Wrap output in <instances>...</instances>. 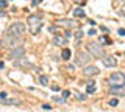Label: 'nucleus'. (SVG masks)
Returning a JSON list of instances; mask_svg holds the SVG:
<instances>
[{"mask_svg":"<svg viewBox=\"0 0 125 112\" xmlns=\"http://www.w3.org/2000/svg\"><path fill=\"white\" fill-rule=\"evenodd\" d=\"M86 52H88L92 58H97V59L106 56L103 47H102L100 44H97V42H88V44H86Z\"/></svg>","mask_w":125,"mask_h":112,"instance_id":"1","label":"nucleus"},{"mask_svg":"<svg viewBox=\"0 0 125 112\" xmlns=\"http://www.w3.org/2000/svg\"><path fill=\"white\" fill-rule=\"evenodd\" d=\"M6 34H10V36L16 37V39H21V37H23V34H25V25L21 24V22H16V24L10 25V28H8Z\"/></svg>","mask_w":125,"mask_h":112,"instance_id":"2","label":"nucleus"},{"mask_svg":"<svg viewBox=\"0 0 125 112\" xmlns=\"http://www.w3.org/2000/svg\"><path fill=\"white\" fill-rule=\"evenodd\" d=\"M28 28L31 34H38L42 28V19L39 16H30L28 17Z\"/></svg>","mask_w":125,"mask_h":112,"instance_id":"3","label":"nucleus"},{"mask_svg":"<svg viewBox=\"0 0 125 112\" xmlns=\"http://www.w3.org/2000/svg\"><path fill=\"white\" fill-rule=\"evenodd\" d=\"M108 83L111 84V86H124L125 84V75L122 72H114V73L109 75Z\"/></svg>","mask_w":125,"mask_h":112,"instance_id":"4","label":"nucleus"},{"mask_svg":"<svg viewBox=\"0 0 125 112\" xmlns=\"http://www.w3.org/2000/svg\"><path fill=\"white\" fill-rule=\"evenodd\" d=\"M23 56H25V48L23 47H14L10 53L11 59H19V58H23Z\"/></svg>","mask_w":125,"mask_h":112,"instance_id":"5","label":"nucleus"},{"mask_svg":"<svg viewBox=\"0 0 125 112\" xmlns=\"http://www.w3.org/2000/svg\"><path fill=\"white\" fill-rule=\"evenodd\" d=\"M56 25L58 26H67V28H75V26H78V22L69 20V19H62V20H56Z\"/></svg>","mask_w":125,"mask_h":112,"instance_id":"6","label":"nucleus"},{"mask_svg":"<svg viewBox=\"0 0 125 112\" xmlns=\"http://www.w3.org/2000/svg\"><path fill=\"white\" fill-rule=\"evenodd\" d=\"M109 94L116 95V96H124L125 95V84H124V86H111Z\"/></svg>","mask_w":125,"mask_h":112,"instance_id":"7","label":"nucleus"},{"mask_svg":"<svg viewBox=\"0 0 125 112\" xmlns=\"http://www.w3.org/2000/svg\"><path fill=\"white\" fill-rule=\"evenodd\" d=\"M91 55L88 56V53H78L77 55V62L78 64H81V65H88L89 64V61H91Z\"/></svg>","mask_w":125,"mask_h":112,"instance_id":"8","label":"nucleus"},{"mask_svg":"<svg viewBox=\"0 0 125 112\" xmlns=\"http://www.w3.org/2000/svg\"><path fill=\"white\" fill-rule=\"evenodd\" d=\"M100 70H99V67H95V65H84V69H83V73L86 76H94V75H97Z\"/></svg>","mask_w":125,"mask_h":112,"instance_id":"9","label":"nucleus"},{"mask_svg":"<svg viewBox=\"0 0 125 112\" xmlns=\"http://www.w3.org/2000/svg\"><path fill=\"white\" fill-rule=\"evenodd\" d=\"M102 61H103L105 67H116L117 65V61L114 56H105V58H102Z\"/></svg>","mask_w":125,"mask_h":112,"instance_id":"10","label":"nucleus"},{"mask_svg":"<svg viewBox=\"0 0 125 112\" xmlns=\"http://www.w3.org/2000/svg\"><path fill=\"white\" fill-rule=\"evenodd\" d=\"M53 44L58 45V47H62L64 44H67V39H66V37H62V36H55L53 37Z\"/></svg>","mask_w":125,"mask_h":112,"instance_id":"11","label":"nucleus"},{"mask_svg":"<svg viewBox=\"0 0 125 112\" xmlns=\"http://www.w3.org/2000/svg\"><path fill=\"white\" fill-rule=\"evenodd\" d=\"M13 104L19 106L21 101H19V100H2V106H13Z\"/></svg>","mask_w":125,"mask_h":112,"instance_id":"12","label":"nucleus"},{"mask_svg":"<svg viewBox=\"0 0 125 112\" xmlns=\"http://www.w3.org/2000/svg\"><path fill=\"white\" fill-rule=\"evenodd\" d=\"M94 90H95V81H89L86 86V94H94Z\"/></svg>","mask_w":125,"mask_h":112,"instance_id":"13","label":"nucleus"},{"mask_svg":"<svg viewBox=\"0 0 125 112\" xmlns=\"http://www.w3.org/2000/svg\"><path fill=\"white\" fill-rule=\"evenodd\" d=\"M70 56H72V52H70L69 48H64V50H62V53H61V58H62L64 61H69V59H70Z\"/></svg>","mask_w":125,"mask_h":112,"instance_id":"14","label":"nucleus"},{"mask_svg":"<svg viewBox=\"0 0 125 112\" xmlns=\"http://www.w3.org/2000/svg\"><path fill=\"white\" fill-rule=\"evenodd\" d=\"M14 65H17V67H19V65H30V67H31V64L28 62V61H25V56H23V58H19V59H16Z\"/></svg>","mask_w":125,"mask_h":112,"instance_id":"15","label":"nucleus"},{"mask_svg":"<svg viewBox=\"0 0 125 112\" xmlns=\"http://www.w3.org/2000/svg\"><path fill=\"white\" fill-rule=\"evenodd\" d=\"M73 16L75 17H84V11L81 8H75L73 9Z\"/></svg>","mask_w":125,"mask_h":112,"instance_id":"16","label":"nucleus"},{"mask_svg":"<svg viewBox=\"0 0 125 112\" xmlns=\"http://www.w3.org/2000/svg\"><path fill=\"white\" fill-rule=\"evenodd\" d=\"M39 83H41L42 86H49V79H47V76H41V78H39Z\"/></svg>","mask_w":125,"mask_h":112,"instance_id":"17","label":"nucleus"},{"mask_svg":"<svg viewBox=\"0 0 125 112\" xmlns=\"http://www.w3.org/2000/svg\"><path fill=\"white\" fill-rule=\"evenodd\" d=\"M81 37H83V31H81V30H77L75 31V41H80Z\"/></svg>","mask_w":125,"mask_h":112,"instance_id":"18","label":"nucleus"},{"mask_svg":"<svg viewBox=\"0 0 125 112\" xmlns=\"http://www.w3.org/2000/svg\"><path fill=\"white\" fill-rule=\"evenodd\" d=\"M100 42H103V44H105V45H108V44H111V42H109V39H108V37H106V36H102V37H100Z\"/></svg>","mask_w":125,"mask_h":112,"instance_id":"19","label":"nucleus"},{"mask_svg":"<svg viewBox=\"0 0 125 112\" xmlns=\"http://www.w3.org/2000/svg\"><path fill=\"white\" fill-rule=\"evenodd\" d=\"M88 95H89V94H88ZM88 95H81V94H75V96H77L78 100H81V101H83V100H86V98H88Z\"/></svg>","mask_w":125,"mask_h":112,"instance_id":"20","label":"nucleus"},{"mask_svg":"<svg viewBox=\"0 0 125 112\" xmlns=\"http://www.w3.org/2000/svg\"><path fill=\"white\" fill-rule=\"evenodd\" d=\"M117 103H119V101H117V98H113V100H111V101H109V106H113V107H116V106H117Z\"/></svg>","mask_w":125,"mask_h":112,"instance_id":"21","label":"nucleus"},{"mask_svg":"<svg viewBox=\"0 0 125 112\" xmlns=\"http://www.w3.org/2000/svg\"><path fill=\"white\" fill-rule=\"evenodd\" d=\"M0 8H2V9L6 8V0H0Z\"/></svg>","mask_w":125,"mask_h":112,"instance_id":"22","label":"nucleus"},{"mask_svg":"<svg viewBox=\"0 0 125 112\" xmlns=\"http://www.w3.org/2000/svg\"><path fill=\"white\" fill-rule=\"evenodd\" d=\"M42 109L44 111H52V106H50V104H42Z\"/></svg>","mask_w":125,"mask_h":112,"instance_id":"23","label":"nucleus"},{"mask_svg":"<svg viewBox=\"0 0 125 112\" xmlns=\"http://www.w3.org/2000/svg\"><path fill=\"white\" fill-rule=\"evenodd\" d=\"M117 33H119V36H125V28H119Z\"/></svg>","mask_w":125,"mask_h":112,"instance_id":"24","label":"nucleus"},{"mask_svg":"<svg viewBox=\"0 0 125 112\" xmlns=\"http://www.w3.org/2000/svg\"><path fill=\"white\" fill-rule=\"evenodd\" d=\"M119 13H120V14H122V16H125V3H124V5H122V6H120V9H119Z\"/></svg>","mask_w":125,"mask_h":112,"instance_id":"25","label":"nucleus"},{"mask_svg":"<svg viewBox=\"0 0 125 112\" xmlns=\"http://www.w3.org/2000/svg\"><path fill=\"white\" fill-rule=\"evenodd\" d=\"M67 96H70V92L69 90H64V92H62V98H67Z\"/></svg>","mask_w":125,"mask_h":112,"instance_id":"26","label":"nucleus"},{"mask_svg":"<svg viewBox=\"0 0 125 112\" xmlns=\"http://www.w3.org/2000/svg\"><path fill=\"white\" fill-rule=\"evenodd\" d=\"M6 96H8L6 92H0V98H2V100H6Z\"/></svg>","mask_w":125,"mask_h":112,"instance_id":"27","label":"nucleus"},{"mask_svg":"<svg viewBox=\"0 0 125 112\" xmlns=\"http://www.w3.org/2000/svg\"><path fill=\"white\" fill-rule=\"evenodd\" d=\"M89 34H91V36H94V34H95L97 31H95V30H94V28H91V30H89V31H88Z\"/></svg>","mask_w":125,"mask_h":112,"instance_id":"28","label":"nucleus"},{"mask_svg":"<svg viewBox=\"0 0 125 112\" xmlns=\"http://www.w3.org/2000/svg\"><path fill=\"white\" fill-rule=\"evenodd\" d=\"M38 3H41V0H33V5H38Z\"/></svg>","mask_w":125,"mask_h":112,"instance_id":"29","label":"nucleus"},{"mask_svg":"<svg viewBox=\"0 0 125 112\" xmlns=\"http://www.w3.org/2000/svg\"><path fill=\"white\" fill-rule=\"evenodd\" d=\"M75 2H77V3H81V5H83V2H84V0H75Z\"/></svg>","mask_w":125,"mask_h":112,"instance_id":"30","label":"nucleus"},{"mask_svg":"<svg viewBox=\"0 0 125 112\" xmlns=\"http://www.w3.org/2000/svg\"><path fill=\"white\" fill-rule=\"evenodd\" d=\"M114 2H124V0H114Z\"/></svg>","mask_w":125,"mask_h":112,"instance_id":"31","label":"nucleus"}]
</instances>
